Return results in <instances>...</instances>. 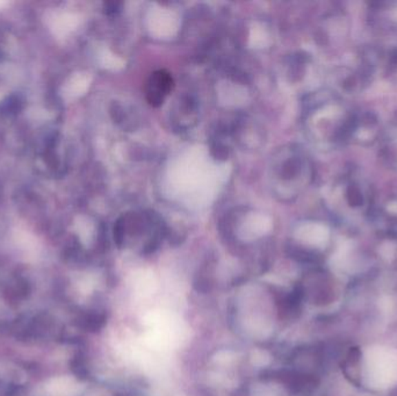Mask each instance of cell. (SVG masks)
<instances>
[{
    "mask_svg": "<svg viewBox=\"0 0 397 396\" xmlns=\"http://www.w3.org/2000/svg\"><path fill=\"white\" fill-rule=\"evenodd\" d=\"M174 81L165 70H159L151 75L147 83V99L151 106L159 107L164 103L166 96L172 91Z\"/></svg>",
    "mask_w": 397,
    "mask_h": 396,
    "instance_id": "1",
    "label": "cell"
},
{
    "mask_svg": "<svg viewBox=\"0 0 397 396\" xmlns=\"http://www.w3.org/2000/svg\"><path fill=\"white\" fill-rule=\"evenodd\" d=\"M361 357L363 353L360 348L358 346L349 348L342 365L343 373L345 375V378L356 386L360 385Z\"/></svg>",
    "mask_w": 397,
    "mask_h": 396,
    "instance_id": "2",
    "label": "cell"
}]
</instances>
